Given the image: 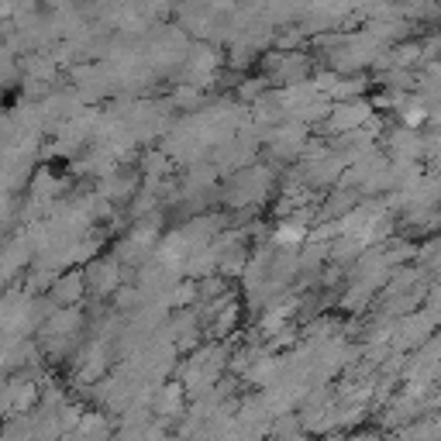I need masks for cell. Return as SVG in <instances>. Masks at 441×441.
<instances>
[{"label": "cell", "mask_w": 441, "mask_h": 441, "mask_svg": "<svg viewBox=\"0 0 441 441\" xmlns=\"http://www.w3.org/2000/svg\"><path fill=\"white\" fill-rule=\"evenodd\" d=\"M421 59H424V63L441 59V31H431V35L421 38Z\"/></svg>", "instance_id": "2"}, {"label": "cell", "mask_w": 441, "mask_h": 441, "mask_svg": "<svg viewBox=\"0 0 441 441\" xmlns=\"http://www.w3.org/2000/svg\"><path fill=\"white\" fill-rule=\"evenodd\" d=\"M369 117V103H342V107H335V114H331V124L335 128H342V131H352L358 128L362 121Z\"/></svg>", "instance_id": "1"}]
</instances>
